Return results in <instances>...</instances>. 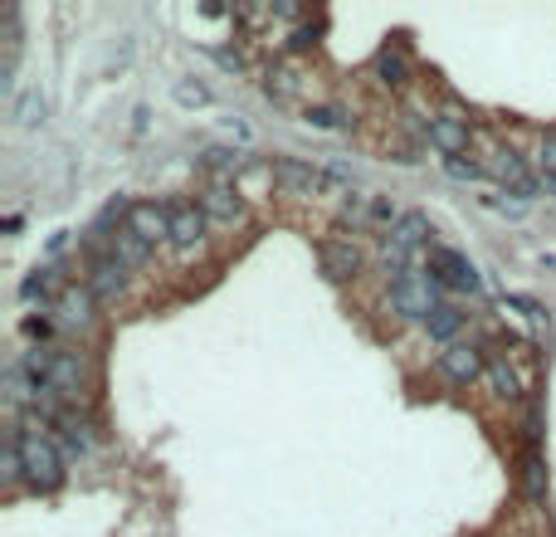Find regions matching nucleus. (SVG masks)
I'll return each mask as SVG.
<instances>
[{
    "instance_id": "f257e3e1",
    "label": "nucleus",
    "mask_w": 556,
    "mask_h": 537,
    "mask_svg": "<svg viewBox=\"0 0 556 537\" xmlns=\"http://www.w3.org/2000/svg\"><path fill=\"white\" fill-rule=\"evenodd\" d=\"M15 445H20V464H25V484L35 494H54L64 484V449H59L54 430H49V420L39 410H20Z\"/></svg>"
},
{
    "instance_id": "f03ea898",
    "label": "nucleus",
    "mask_w": 556,
    "mask_h": 537,
    "mask_svg": "<svg viewBox=\"0 0 556 537\" xmlns=\"http://www.w3.org/2000/svg\"><path fill=\"white\" fill-rule=\"evenodd\" d=\"M429 250H435V225H429V215L405 210L396 230L380 240L376 259H380V269H390V279H396V273L415 269V254H429Z\"/></svg>"
},
{
    "instance_id": "7ed1b4c3",
    "label": "nucleus",
    "mask_w": 556,
    "mask_h": 537,
    "mask_svg": "<svg viewBox=\"0 0 556 537\" xmlns=\"http://www.w3.org/2000/svg\"><path fill=\"white\" fill-rule=\"evenodd\" d=\"M474 156L483 162V171L493 176V181H503L507 195H522V201H527V195H536V186H542L532 171H527L522 156H517L507 142H497V137H478V142H474Z\"/></svg>"
},
{
    "instance_id": "20e7f679",
    "label": "nucleus",
    "mask_w": 556,
    "mask_h": 537,
    "mask_svg": "<svg viewBox=\"0 0 556 537\" xmlns=\"http://www.w3.org/2000/svg\"><path fill=\"white\" fill-rule=\"evenodd\" d=\"M429 279L439 283V293H454V298H483V273L468 264V254L449 250V244H435L425 254Z\"/></svg>"
},
{
    "instance_id": "39448f33",
    "label": "nucleus",
    "mask_w": 556,
    "mask_h": 537,
    "mask_svg": "<svg viewBox=\"0 0 556 537\" xmlns=\"http://www.w3.org/2000/svg\"><path fill=\"white\" fill-rule=\"evenodd\" d=\"M439 303H444V293H439V283L429 279L425 264H415V269H405V273H396V279H390V308H396L400 318L425 322Z\"/></svg>"
},
{
    "instance_id": "423d86ee",
    "label": "nucleus",
    "mask_w": 556,
    "mask_h": 537,
    "mask_svg": "<svg viewBox=\"0 0 556 537\" xmlns=\"http://www.w3.org/2000/svg\"><path fill=\"white\" fill-rule=\"evenodd\" d=\"M400 215H405V210H400L390 195H347V201H341V210H337V220L347 225L351 234H357V230H386L390 234L400 225Z\"/></svg>"
},
{
    "instance_id": "0eeeda50",
    "label": "nucleus",
    "mask_w": 556,
    "mask_h": 537,
    "mask_svg": "<svg viewBox=\"0 0 556 537\" xmlns=\"http://www.w3.org/2000/svg\"><path fill=\"white\" fill-rule=\"evenodd\" d=\"M273 181H279V191L298 195V201H318L322 191L341 186V176L318 171L312 162H298V156H279V162H273Z\"/></svg>"
},
{
    "instance_id": "6e6552de",
    "label": "nucleus",
    "mask_w": 556,
    "mask_h": 537,
    "mask_svg": "<svg viewBox=\"0 0 556 537\" xmlns=\"http://www.w3.org/2000/svg\"><path fill=\"white\" fill-rule=\"evenodd\" d=\"M318 264L332 283H351L361 269H366V250H361L357 234L341 230V234H327V240L318 244Z\"/></svg>"
},
{
    "instance_id": "1a4fd4ad",
    "label": "nucleus",
    "mask_w": 556,
    "mask_h": 537,
    "mask_svg": "<svg viewBox=\"0 0 556 537\" xmlns=\"http://www.w3.org/2000/svg\"><path fill=\"white\" fill-rule=\"evenodd\" d=\"M166 210H171V244L181 254H195L205 244V234H210V215H205V205L181 195V201H171Z\"/></svg>"
},
{
    "instance_id": "9d476101",
    "label": "nucleus",
    "mask_w": 556,
    "mask_h": 537,
    "mask_svg": "<svg viewBox=\"0 0 556 537\" xmlns=\"http://www.w3.org/2000/svg\"><path fill=\"white\" fill-rule=\"evenodd\" d=\"M439 376L449 381V386H474V381L488 376V357L478 342H454V347H444V357H439Z\"/></svg>"
},
{
    "instance_id": "9b49d317",
    "label": "nucleus",
    "mask_w": 556,
    "mask_h": 537,
    "mask_svg": "<svg viewBox=\"0 0 556 537\" xmlns=\"http://www.w3.org/2000/svg\"><path fill=\"white\" fill-rule=\"evenodd\" d=\"M205 215H210V225H220V230H240L244 220H249V205H244L240 186L234 181H210L201 195Z\"/></svg>"
},
{
    "instance_id": "f8f14e48",
    "label": "nucleus",
    "mask_w": 556,
    "mask_h": 537,
    "mask_svg": "<svg viewBox=\"0 0 556 537\" xmlns=\"http://www.w3.org/2000/svg\"><path fill=\"white\" fill-rule=\"evenodd\" d=\"M425 142L439 146V152H444V162H449V156H474L478 132L468 127L464 113H439V117H429V137H425Z\"/></svg>"
},
{
    "instance_id": "ddd939ff",
    "label": "nucleus",
    "mask_w": 556,
    "mask_h": 537,
    "mask_svg": "<svg viewBox=\"0 0 556 537\" xmlns=\"http://www.w3.org/2000/svg\"><path fill=\"white\" fill-rule=\"evenodd\" d=\"M127 234L132 240H142L146 250H156V244L171 240V210L156 201H137L132 210H127Z\"/></svg>"
},
{
    "instance_id": "4468645a",
    "label": "nucleus",
    "mask_w": 556,
    "mask_h": 537,
    "mask_svg": "<svg viewBox=\"0 0 556 537\" xmlns=\"http://www.w3.org/2000/svg\"><path fill=\"white\" fill-rule=\"evenodd\" d=\"M127 279H132V269H127L117 254H98V259H88V289H93L98 303L117 298V293L127 289Z\"/></svg>"
},
{
    "instance_id": "2eb2a0df",
    "label": "nucleus",
    "mask_w": 556,
    "mask_h": 537,
    "mask_svg": "<svg viewBox=\"0 0 556 537\" xmlns=\"http://www.w3.org/2000/svg\"><path fill=\"white\" fill-rule=\"evenodd\" d=\"M64 264L59 259H49V264H39L35 273H25V283H20V298L25 303H59L64 298Z\"/></svg>"
},
{
    "instance_id": "dca6fc26",
    "label": "nucleus",
    "mask_w": 556,
    "mask_h": 537,
    "mask_svg": "<svg viewBox=\"0 0 556 537\" xmlns=\"http://www.w3.org/2000/svg\"><path fill=\"white\" fill-rule=\"evenodd\" d=\"M98 318V298L88 283H68L64 298L54 303V322H64V328H88V322Z\"/></svg>"
},
{
    "instance_id": "f3484780",
    "label": "nucleus",
    "mask_w": 556,
    "mask_h": 537,
    "mask_svg": "<svg viewBox=\"0 0 556 537\" xmlns=\"http://www.w3.org/2000/svg\"><path fill=\"white\" fill-rule=\"evenodd\" d=\"M464 328H468V318H464V308H458V303H439V308L425 318V332H429L435 342H444V347L464 342V337H458Z\"/></svg>"
},
{
    "instance_id": "a211bd4d",
    "label": "nucleus",
    "mask_w": 556,
    "mask_h": 537,
    "mask_svg": "<svg viewBox=\"0 0 556 537\" xmlns=\"http://www.w3.org/2000/svg\"><path fill=\"white\" fill-rule=\"evenodd\" d=\"M488 386H493V396L497 400H522V371H517V361H507V357H497V361H488Z\"/></svg>"
},
{
    "instance_id": "6ab92c4d",
    "label": "nucleus",
    "mask_w": 556,
    "mask_h": 537,
    "mask_svg": "<svg viewBox=\"0 0 556 537\" xmlns=\"http://www.w3.org/2000/svg\"><path fill=\"white\" fill-rule=\"evenodd\" d=\"M263 84H269V98H279V103H293V98L302 93V78H298V68H288V64H273Z\"/></svg>"
},
{
    "instance_id": "aec40b11",
    "label": "nucleus",
    "mask_w": 556,
    "mask_h": 537,
    "mask_svg": "<svg viewBox=\"0 0 556 537\" xmlns=\"http://www.w3.org/2000/svg\"><path fill=\"white\" fill-rule=\"evenodd\" d=\"M376 78L386 88H400L410 78V64H405V54H400V49H380L376 54Z\"/></svg>"
},
{
    "instance_id": "412c9836",
    "label": "nucleus",
    "mask_w": 556,
    "mask_h": 537,
    "mask_svg": "<svg viewBox=\"0 0 556 537\" xmlns=\"http://www.w3.org/2000/svg\"><path fill=\"white\" fill-rule=\"evenodd\" d=\"M201 162L215 171V181H234V171H240V152L234 146H205Z\"/></svg>"
},
{
    "instance_id": "4be33fe9",
    "label": "nucleus",
    "mask_w": 556,
    "mask_h": 537,
    "mask_svg": "<svg viewBox=\"0 0 556 537\" xmlns=\"http://www.w3.org/2000/svg\"><path fill=\"white\" fill-rule=\"evenodd\" d=\"M522 488H527V498H542L546 494V464H542V455H536V449H527V459H522Z\"/></svg>"
},
{
    "instance_id": "5701e85b",
    "label": "nucleus",
    "mask_w": 556,
    "mask_h": 537,
    "mask_svg": "<svg viewBox=\"0 0 556 537\" xmlns=\"http://www.w3.org/2000/svg\"><path fill=\"white\" fill-rule=\"evenodd\" d=\"M44 117H49L44 93H39V88H29V93L20 98V107H15V123H20V127H35V123H44Z\"/></svg>"
},
{
    "instance_id": "b1692460",
    "label": "nucleus",
    "mask_w": 556,
    "mask_h": 537,
    "mask_svg": "<svg viewBox=\"0 0 556 537\" xmlns=\"http://www.w3.org/2000/svg\"><path fill=\"white\" fill-rule=\"evenodd\" d=\"M107 254H117L127 269H137V264H146V254H152V250H146L142 240H132V234H127V225H122V234L113 240V250H107Z\"/></svg>"
},
{
    "instance_id": "393cba45",
    "label": "nucleus",
    "mask_w": 556,
    "mask_h": 537,
    "mask_svg": "<svg viewBox=\"0 0 556 537\" xmlns=\"http://www.w3.org/2000/svg\"><path fill=\"white\" fill-rule=\"evenodd\" d=\"M20 332H25L35 347H49V342H54V318H49V312H29V318L20 322Z\"/></svg>"
},
{
    "instance_id": "a878e982",
    "label": "nucleus",
    "mask_w": 556,
    "mask_h": 537,
    "mask_svg": "<svg viewBox=\"0 0 556 537\" xmlns=\"http://www.w3.org/2000/svg\"><path fill=\"white\" fill-rule=\"evenodd\" d=\"M444 171L454 176V181H483V162H478V156H449L444 162Z\"/></svg>"
},
{
    "instance_id": "bb28decb",
    "label": "nucleus",
    "mask_w": 556,
    "mask_h": 537,
    "mask_svg": "<svg viewBox=\"0 0 556 537\" xmlns=\"http://www.w3.org/2000/svg\"><path fill=\"white\" fill-rule=\"evenodd\" d=\"M176 103L181 107H205L210 103V93H205L201 78H181V84H176Z\"/></svg>"
},
{
    "instance_id": "cd10ccee",
    "label": "nucleus",
    "mask_w": 556,
    "mask_h": 537,
    "mask_svg": "<svg viewBox=\"0 0 556 537\" xmlns=\"http://www.w3.org/2000/svg\"><path fill=\"white\" fill-rule=\"evenodd\" d=\"M302 117H308L312 127H347V113H341V107H327V103L302 107Z\"/></svg>"
},
{
    "instance_id": "c85d7f7f",
    "label": "nucleus",
    "mask_w": 556,
    "mask_h": 537,
    "mask_svg": "<svg viewBox=\"0 0 556 537\" xmlns=\"http://www.w3.org/2000/svg\"><path fill=\"white\" fill-rule=\"evenodd\" d=\"M536 171H542V176H556V132L542 137V146H536Z\"/></svg>"
},
{
    "instance_id": "c756f323",
    "label": "nucleus",
    "mask_w": 556,
    "mask_h": 537,
    "mask_svg": "<svg viewBox=\"0 0 556 537\" xmlns=\"http://www.w3.org/2000/svg\"><path fill=\"white\" fill-rule=\"evenodd\" d=\"M224 132H230L240 146L254 142V123H249V117H224Z\"/></svg>"
},
{
    "instance_id": "7c9ffc66",
    "label": "nucleus",
    "mask_w": 556,
    "mask_h": 537,
    "mask_svg": "<svg viewBox=\"0 0 556 537\" xmlns=\"http://www.w3.org/2000/svg\"><path fill=\"white\" fill-rule=\"evenodd\" d=\"M308 44H318V25H302L298 35L288 39V49H308Z\"/></svg>"
}]
</instances>
